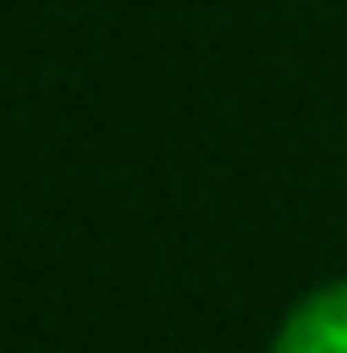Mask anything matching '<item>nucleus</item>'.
<instances>
[{
    "instance_id": "1",
    "label": "nucleus",
    "mask_w": 347,
    "mask_h": 353,
    "mask_svg": "<svg viewBox=\"0 0 347 353\" xmlns=\"http://www.w3.org/2000/svg\"><path fill=\"white\" fill-rule=\"evenodd\" d=\"M273 353H347V279H329L317 292H304L279 335H273Z\"/></svg>"
}]
</instances>
